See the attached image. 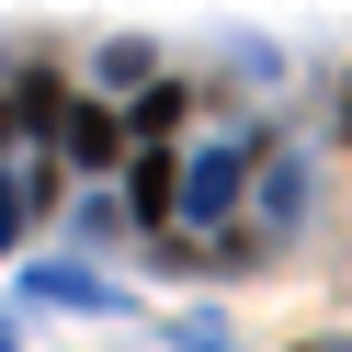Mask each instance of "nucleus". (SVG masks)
<instances>
[{
    "label": "nucleus",
    "instance_id": "nucleus-7",
    "mask_svg": "<svg viewBox=\"0 0 352 352\" xmlns=\"http://www.w3.org/2000/svg\"><path fill=\"white\" fill-rule=\"evenodd\" d=\"M148 69H160V57H148V46H102V69H91V80H102V91H137Z\"/></svg>",
    "mask_w": 352,
    "mask_h": 352
},
{
    "label": "nucleus",
    "instance_id": "nucleus-8",
    "mask_svg": "<svg viewBox=\"0 0 352 352\" xmlns=\"http://www.w3.org/2000/svg\"><path fill=\"white\" fill-rule=\"evenodd\" d=\"M57 114H69V91L34 69V80H23V102H12V125H57Z\"/></svg>",
    "mask_w": 352,
    "mask_h": 352
},
{
    "label": "nucleus",
    "instance_id": "nucleus-1",
    "mask_svg": "<svg viewBox=\"0 0 352 352\" xmlns=\"http://www.w3.org/2000/svg\"><path fill=\"white\" fill-rule=\"evenodd\" d=\"M250 160L261 148H205V160L182 170V193H170V228H216V216L250 193Z\"/></svg>",
    "mask_w": 352,
    "mask_h": 352
},
{
    "label": "nucleus",
    "instance_id": "nucleus-3",
    "mask_svg": "<svg viewBox=\"0 0 352 352\" xmlns=\"http://www.w3.org/2000/svg\"><path fill=\"white\" fill-rule=\"evenodd\" d=\"M57 137H69L80 170H114V160H125V114H102V102H69V114H57Z\"/></svg>",
    "mask_w": 352,
    "mask_h": 352
},
{
    "label": "nucleus",
    "instance_id": "nucleus-9",
    "mask_svg": "<svg viewBox=\"0 0 352 352\" xmlns=\"http://www.w3.org/2000/svg\"><path fill=\"white\" fill-rule=\"evenodd\" d=\"M12 239H23V182L0 170V250H12Z\"/></svg>",
    "mask_w": 352,
    "mask_h": 352
},
{
    "label": "nucleus",
    "instance_id": "nucleus-2",
    "mask_svg": "<svg viewBox=\"0 0 352 352\" xmlns=\"http://www.w3.org/2000/svg\"><path fill=\"white\" fill-rule=\"evenodd\" d=\"M125 160H137V170H125V216H137V228H170V193H182V170L160 160V137H137Z\"/></svg>",
    "mask_w": 352,
    "mask_h": 352
},
{
    "label": "nucleus",
    "instance_id": "nucleus-10",
    "mask_svg": "<svg viewBox=\"0 0 352 352\" xmlns=\"http://www.w3.org/2000/svg\"><path fill=\"white\" fill-rule=\"evenodd\" d=\"M0 148H12V102H0Z\"/></svg>",
    "mask_w": 352,
    "mask_h": 352
},
{
    "label": "nucleus",
    "instance_id": "nucleus-5",
    "mask_svg": "<svg viewBox=\"0 0 352 352\" xmlns=\"http://www.w3.org/2000/svg\"><path fill=\"white\" fill-rule=\"evenodd\" d=\"M261 216H273V228H296V216H307V170L284 160V148H273V170H261Z\"/></svg>",
    "mask_w": 352,
    "mask_h": 352
},
{
    "label": "nucleus",
    "instance_id": "nucleus-4",
    "mask_svg": "<svg viewBox=\"0 0 352 352\" xmlns=\"http://www.w3.org/2000/svg\"><path fill=\"white\" fill-rule=\"evenodd\" d=\"M34 296H46V307H91V318H114V284H102V273H80V261H34Z\"/></svg>",
    "mask_w": 352,
    "mask_h": 352
},
{
    "label": "nucleus",
    "instance_id": "nucleus-6",
    "mask_svg": "<svg viewBox=\"0 0 352 352\" xmlns=\"http://www.w3.org/2000/svg\"><path fill=\"white\" fill-rule=\"evenodd\" d=\"M182 125V91L170 80H137V114H125V137H170Z\"/></svg>",
    "mask_w": 352,
    "mask_h": 352
}]
</instances>
